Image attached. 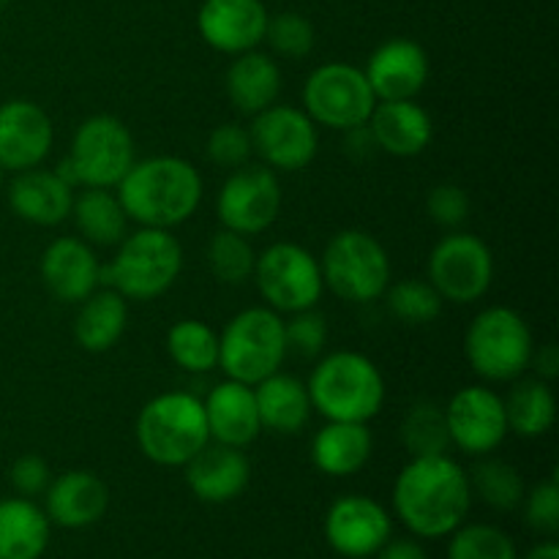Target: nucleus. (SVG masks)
<instances>
[{
    "mask_svg": "<svg viewBox=\"0 0 559 559\" xmlns=\"http://www.w3.org/2000/svg\"><path fill=\"white\" fill-rule=\"evenodd\" d=\"M374 107V91L364 69L353 63L336 60L317 66L304 85V112L325 129L347 131L364 126Z\"/></svg>",
    "mask_w": 559,
    "mask_h": 559,
    "instance_id": "9b49d317",
    "label": "nucleus"
},
{
    "mask_svg": "<svg viewBox=\"0 0 559 559\" xmlns=\"http://www.w3.org/2000/svg\"><path fill=\"white\" fill-rule=\"evenodd\" d=\"M284 342L287 355H298L304 360L320 358L328 344V322L317 309L295 311L284 320Z\"/></svg>",
    "mask_w": 559,
    "mask_h": 559,
    "instance_id": "ea45409f",
    "label": "nucleus"
},
{
    "mask_svg": "<svg viewBox=\"0 0 559 559\" xmlns=\"http://www.w3.org/2000/svg\"><path fill=\"white\" fill-rule=\"evenodd\" d=\"M533 331L519 311L508 306L484 309L464 333V355L480 380L513 382L530 369Z\"/></svg>",
    "mask_w": 559,
    "mask_h": 559,
    "instance_id": "6e6552de",
    "label": "nucleus"
},
{
    "mask_svg": "<svg viewBox=\"0 0 559 559\" xmlns=\"http://www.w3.org/2000/svg\"><path fill=\"white\" fill-rule=\"evenodd\" d=\"M216 213L224 229L262 235L276 224L282 213V183L265 164H246L233 169L216 197Z\"/></svg>",
    "mask_w": 559,
    "mask_h": 559,
    "instance_id": "ddd939ff",
    "label": "nucleus"
},
{
    "mask_svg": "<svg viewBox=\"0 0 559 559\" xmlns=\"http://www.w3.org/2000/svg\"><path fill=\"white\" fill-rule=\"evenodd\" d=\"M374 557L377 559H429L426 557L424 546H420L418 540H409V538L388 540V544L382 546Z\"/></svg>",
    "mask_w": 559,
    "mask_h": 559,
    "instance_id": "de8ad7c7",
    "label": "nucleus"
},
{
    "mask_svg": "<svg viewBox=\"0 0 559 559\" xmlns=\"http://www.w3.org/2000/svg\"><path fill=\"white\" fill-rule=\"evenodd\" d=\"M129 222L140 227L173 229L189 222L202 202V178L191 162L180 156H151L134 162L115 186Z\"/></svg>",
    "mask_w": 559,
    "mask_h": 559,
    "instance_id": "f03ea898",
    "label": "nucleus"
},
{
    "mask_svg": "<svg viewBox=\"0 0 559 559\" xmlns=\"http://www.w3.org/2000/svg\"><path fill=\"white\" fill-rule=\"evenodd\" d=\"M183 271V249L169 229L140 227L118 243L112 262L102 265V287L126 300L162 298Z\"/></svg>",
    "mask_w": 559,
    "mask_h": 559,
    "instance_id": "39448f33",
    "label": "nucleus"
},
{
    "mask_svg": "<svg viewBox=\"0 0 559 559\" xmlns=\"http://www.w3.org/2000/svg\"><path fill=\"white\" fill-rule=\"evenodd\" d=\"M44 513L63 530H85L102 522L109 508V489L91 469H69L49 480Z\"/></svg>",
    "mask_w": 559,
    "mask_h": 559,
    "instance_id": "4be33fe9",
    "label": "nucleus"
},
{
    "mask_svg": "<svg viewBox=\"0 0 559 559\" xmlns=\"http://www.w3.org/2000/svg\"><path fill=\"white\" fill-rule=\"evenodd\" d=\"M3 173H5V169L0 167V189H3Z\"/></svg>",
    "mask_w": 559,
    "mask_h": 559,
    "instance_id": "8fccbe9b",
    "label": "nucleus"
},
{
    "mask_svg": "<svg viewBox=\"0 0 559 559\" xmlns=\"http://www.w3.org/2000/svg\"><path fill=\"white\" fill-rule=\"evenodd\" d=\"M322 282L347 304H371L391 284V257L385 246L364 229H342L328 240L320 257Z\"/></svg>",
    "mask_w": 559,
    "mask_h": 559,
    "instance_id": "1a4fd4ad",
    "label": "nucleus"
},
{
    "mask_svg": "<svg viewBox=\"0 0 559 559\" xmlns=\"http://www.w3.org/2000/svg\"><path fill=\"white\" fill-rule=\"evenodd\" d=\"M448 559H519L511 535L495 524H467L448 535Z\"/></svg>",
    "mask_w": 559,
    "mask_h": 559,
    "instance_id": "4c0bfd02",
    "label": "nucleus"
},
{
    "mask_svg": "<svg viewBox=\"0 0 559 559\" xmlns=\"http://www.w3.org/2000/svg\"><path fill=\"white\" fill-rule=\"evenodd\" d=\"M426 213L437 227L453 233L469 218L467 191L456 183H437L426 197Z\"/></svg>",
    "mask_w": 559,
    "mask_h": 559,
    "instance_id": "37998d69",
    "label": "nucleus"
},
{
    "mask_svg": "<svg viewBox=\"0 0 559 559\" xmlns=\"http://www.w3.org/2000/svg\"><path fill=\"white\" fill-rule=\"evenodd\" d=\"M129 325V300L112 287L87 295L74 320V338L85 353H109Z\"/></svg>",
    "mask_w": 559,
    "mask_h": 559,
    "instance_id": "c756f323",
    "label": "nucleus"
},
{
    "mask_svg": "<svg viewBox=\"0 0 559 559\" xmlns=\"http://www.w3.org/2000/svg\"><path fill=\"white\" fill-rule=\"evenodd\" d=\"M267 16L262 0H202L197 31L216 52L240 55L260 47Z\"/></svg>",
    "mask_w": 559,
    "mask_h": 559,
    "instance_id": "a211bd4d",
    "label": "nucleus"
},
{
    "mask_svg": "<svg viewBox=\"0 0 559 559\" xmlns=\"http://www.w3.org/2000/svg\"><path fill=\"white\" fill-rule=\"evenodd\" d=\"M429 282L442 300L456 306L484 298L495 282L491 249L469 233H448L429 254Z\"/></svg>",
    "mask_w": 559,
    "mask_h": 559,
    "instance_id": "f8f14e48",
    "label": "nucleus"
},
{
    "mask_svg": "<svg viewBox=\"0 0 559 559\" xmlns=\"http://www.w3.org/2000/svg\"><path fill=\"white\" fill-rule=\"evenodd\" d=\"M136 445L158 467H186L211 442L205 407L194 393L169 391L151 399L134 424Z\"/></svg>",
    "mask_w": 559,
    "mask_h": 559,
    "instance_id": "20e7f679",
    "label": "nucleus"
},
{
    "mask_svg": "<svg viewBox=\"0 0 559 559\" xmlns=\"http://www.w3.org/2000/svg\"><path fill=\"white\" fill-rule=\"evenodd\" d=\"M207 158H211L216 167L222 169H238L246 167L254 156V145H251L249 129H243L240 123H222L211 131L205 145Z\"/></svg>",
    "mask_w": 559,
    "mask_h": 559,
    "instance_id": "a19ab883",
    "label": "nucleus"
},
{
    "mask_svg": "<svg viewBox=\"0 0 559 559\" xmlns=\"http://www.w3.org/2000/svg\"><path fill=\"white\" fill-rule=\"evenodd\" d=\"M262 41L271 47L273 55L284 60H304L309 58L317 44V31L309 16L298 11H278L267 16L265 38Z\"/></svg>",
    "mask_w": 559,
    "mask_h": 559,
    "instance_id": "58836bf2",
    "label": "nucleus"
},
{
    "mask_svg": "<svg viewBox=\"0 0 559 559\" xmlns=\"http://www.w3.org/2000/svg\"><path fill=\"white\" fill-rule=\"evenodd\" d=\"M530 369H535V374L540 380L551 382L559 374V349L555 344H544V347L533 349V360H530Z\"/></svg>",
    "mask_w": 559,
    "mask_h": 559,
    "instance_id": "49530a36",
    "label": "nucleus"
},
{
    "mask_svg": "<svg viewBox=\"0 0 559 559\" xmlns=\"http://www.w3.org/2000/svg\"><path fill=\"white\" fill-rule=\"evenodd\" d=\"M469 508V475L448 453L409 459L393 484V511L415 538H448L467 522Z\"/></svg>",
    "mask_w": 559,
    "mask_h": 559,
    "instance_id": "f257e3e1",
    "label": "nucleus"
},
{
    "mask_svg": "<svg viewBox=\"0 0 559 559\" xmlns=\"http://www.w3.org/2000/svg\"><path fill=\"white\" fill-rule=\"evenodd\" d=\"M186 486L207 506L238 500L251 480V462L243 448L207 442L194 459L186 462Z\"/></svg>",
    "mask_w": 559,
    "mask_h": 559,
    "instance_id": "412c9836",
    "label": "nucleus"
},
{
    "mask_svg": "<svg viewBox=\"0 0 559 559\" xmlns=\"http://www.w3.org/2000/svg\"><path fill=\"white\" fill-rule=\"evenodd\" d=\"M391 513L374 497L344 495L325 513V540L338 557H374L391 540Z\"/></svg>",
    "mask_w": 559,
    "mask_h": 559,
    "instance_id": "dca6fc26",
    "label": "nucleus"
},
{
    "mask_svg": "<svg viewBox=\"0 0 559 559\" xmlns=\"http://www.w3.org/2000/svg\"><path fill=\"white\" fill-rule=\"evenodd\" d=\"M251 278L257 282L267 309L278 311V314L317 309L322 293H325L320 260L309 249L289 243V240L267 246L262 254H257Z\"/></svg>",
    "mask_w": 559,
    "mask_h": 559,
    "instance_id": "9d476101",
    "label": "nucleus"
},
{
    "mask_svg": "<svg viewBox=\"0 0 559 559\" xmlns=\"http://www.w3.org/2000/svg\"><path fill=\"white\" fill-rule=\"evenodd\" d=\"M167 353L189 374H207L218 366V333L202 320H178L167 333Z\"/></svg>",
    "mask_w": 559,
    "mask_h": 559,
    "instance_id": "72a5a7b5",
    "label": "nucleus"
},
{
    "mask_svg": "<svg viewBox=\"0 0 559 559\" xmlns=\"http://www.w3.org/2000/svg\"><path fill=\"white\" fill-rule=\"evenodd\" d=\"M306 388L311 407L325 420L369 424L385 404V377L380 366L353 349L325 355L314 366Z\"/></svg>",
    "mask_w": 559,
    "mask_h": 559,
    "instance_id": "7ed1b4c3",
    "label": "nucleus"
},
{
    "mask_svg": "<svg viewBox=\"0 0 559 559\" xmlns=\"http://www.w3.org/2000/svg\"><path fill=\"white\" fill-rule=\"evenodd\" d=\"M467 475L473 495H478L495 511L511 513L522 506L527 486H524L522 473L513 464L502 462V459L478 456V464Z\"/></svg>",
    "mask_w": 559,
    "mask_h": 559,
    "instance_id": "f704fd0d",
    "label": "nucleus"
},
{
    "mask_svg": "<svg viewBox=\"0 0 559 559\" xmlns=\"http://www.w3.org/2000/svg\"><path fill=\"white\" fill-rule=\"evenodd\" d=\"M524 522L533 533L555 538L559 530V484L557 478H546L524 491Z\"/></svg>",
    "mask_w": 559,
    "mask_h": 559,
    "instance_id": "79ce46f5",
    "label": "nucleus"
},
{
    "mask_svg": "<svg viewBox=\"0 0 559 559\" xmlns=\"http://www.w3.org/2000/svg\"><path fill=\"white\" fill-rule=\"evenodd\" d=\"M9 480L16 489V495L33 500V497L47 491L49 480H52V469H49L47 459L44 456H38V453H25V456H20L11 464Z\"/></svg>",
    "mask_w": 559,
    "mask_h": 559,
    "instance_id": "c03bdc74",
    "label": "nucleus"
},
{
    "mask_svg": "<svg viewBox=\"0 0 559 559\" xmlns=\"http://www.w3.org/2000/svg\"><path fill=\"white\" fill-rule=\"evenodd\" d=\"M524 559H559V544L551 538L544 540V544H538L535 549H530Z\"/></svg>",
    "mask_w": 559,
    "mask_h": 559,
    "instance_id": "09e8293b",
    "label": "nucleus"
},
{
    "mask_svg": "<svg viewBox=\"0 0 559 559\" xmlns=\"http://www.w3.org/2000/svg\"><path fill=\"white\" fill-rule=\"evenodd\" d=\"M52 140V120L36 102L11 98L0 104V167L9 173L41 167Z\"/></svg>",
    "mask_w": 559,
    "mask_h": 559,
    "instance_id": "f3484780",
    "label": "nucleus"
},
{
    "mask_svg": "<svg viewBox=\"0 0 559 559\" xmlns=\"http://www.w3.org/2000/svg\"><path fill=\"white\" fill-rule=\"evenodd\" d=\"M205 407L207 431L213 442H224L233 448H249L262 435L260 413H257L254 388L243 382L224 380L211 388L202 402Z\"/></svg>",
    "mask_w": 559,
    "mask_h": 559,
    "instance_id": "b1692460",
    "label": "nucleus"
},
{
    "mask_svg": "<svg viewBox=\"0 0 559 559\" xmlns=\"http://www.w3.org/2000/svg\"><path fill=\"white\" fill-rule=\"evenodd\" d=\"M74 189L55 175V169L33 167L14 173L9 183V207L22 222L36 227H55L71 216Z\"/></svg>",
    "mask_w": 559,
    "mask_h": 559,
    "instance_id": "393cba45",
    "label": "nucleus"
},
{
    "mask_svg": "<svg viewBox=\"0 0 559 559\" xmlns=\"http://www.w3.org/2000/svg\"><path fill=\"white\" fill-rule=\"evenodd\" d=\"M451 445L467 456H489L508 437L506 404L486 385H467L451 396L445 407Z\"/></svg>",
    "mask_w": 559,
    "mask_h": 559,
    "instance_id": "2eb2a0df",
    "label": "nucleus"
},
{
    "mask_svg": "<svg viewBox=\"0 0 559 559\" xmlns=\"http://www.w3.org/2000/svg\"><path fill=\"white\" fill-rule=\"evenodd\" d=\"M251 145L273 173H300L320 151L317 123L298 107L273 104L251 120Z\"/></svg>",
    "mask_w": 559,
    "mask_h": 559,
    "instance_id": "4468645a",
    "label": "nucleus"
},
{
    "mask_svg": "<svg viewBox=\"0 0 559 559\" xmlns=\"http://www.w3.org/2000/svg\"><path fill=\"white\" fill-rule=\"evenodd\" d=\"M41 282L60 304H82L102 287V262L82 238H55L41 254Z\"/></svg>",
    "mask_w": 559,
    "mask_h": 559,
    "instance_id": "6ab92c4d",
    "label": "nucleus"
},
{
    "mask_svg": "<svg viewBox=\"0 0 559 559\" xmlns=\"http://www.w3.org/2000/svg\"><path fill=\"white\" fill-rule=\"evenodd\" d=\"M385 304L399 322L418 328L440 320L445 300L431 287L429 278H402L396 284H388Z\"/></svg>",
    "mask_w": 559,
    "mask_h": 559,
    "instance_id": "e433bc0d",
    "label": "nucleus"
},
{
    "mask_svg": "<svg viewBox=\"0 0 559 559\" xmlns=\"http://www.w3.org/2000/svg\"><path fill=\"white\" fill-rule=\"evenodd\" d=\"M71 218L80 229L82 240L91 246H118L129 229V216L112 189H82L74 194Z\"/></svg>",
    "mask_w": 559,
    "mask_h": 559,
    "instance_id": "2f4dec72",
    "label": "nucleus"
},
{
    "mask_svg": "<svg viewBox=\"0 0 559 559\" xmlns=\"http://www.w3.org/2000/svg\"><path fill=\"white\" fill-rule=\"evenodd\" d=\"M399 437H402V445L409 453V459L445 456L448 448H451L445 407H440L437 402H429V399L415 402L404 413L402 426H399Z\"/></svg>",
    "mask_w": 559,
    "mask_h": 559,
    "instance_id": "473e14b6",
    "label": "nucleus"
},
{
    "mask_svg": "<svg viewBox=\"0 0 559 559\" xmlns=\"http://www.w3.org/2000/svg\"><path fill=\"white\" fill-rule=\"evenodd\" d=\"M502 404H506L508 431L524 437V440H538V437L549 435L557 420L555 391H551V382L540 380V377L513 380V388L502 399Z\"/></svg>",
    "mask_w": 559,
    "mask_h": 559,
    "instance_id": "7c9ffc66",
    "label": "nucleus"
},
{
    "mask_svg": "<svg viewBox=\"0 0 559 559\" xmlns=\"http://www.w3.org/2000/svg\"><path fill=\"white\" fill-rule=\"evenodd\" d=\"M429 55L413 38H391L371 52L364 74L377 102L415 98L429 82Z\"/></svg>",
    "mask_w": 559,
    "mask_h": 559,
    "instance_id": "aec40b11",
    "label": "nucleus"
},
{
    "mask_svg": "<svg viewBox=\"0 0 559 559\" xmlns=\"http://www.w3.org/2000/svg\"><path fill=\"white\" fill-rule=\"evenodd\" d=\"M284 358V320L267 306L243 309L218 333V369L227 380L254 388L260 380L276 374Z\"/></svg>",
    "mask_w": 559,
    "mask_h": 559,
    "instance_id": "0eeeda50",
    "label": "nucleus"
},
{
    "mask_svg": "<svg viewBox=\"0 0 559 559\" xmlns=\"http://www.w3.org/2000/svg\"><path fill=\"white\" fill-rule=\"evenodd\" d=\"M366 126H369L371 136H374L377 151L396 158L420 156L431 145V136H435L431 115L415 98L377 102Z\"/></svg>",
    "mask_w": 559,
    "mask_h": 559,
    "instance_id": "5701e85b",
    "label": "nucleus"
},
{
    "mask_svg": "<svg viewBox=\"0 0 559 559\" xmlns=\"http://www.w3.org/2000/svg\"><path fill=\"white\" fill-rule=\"evenodd\" d=\"M52 522L27 497L0 500V559H41Z\"/></svg>",
    "mask_w": 559,
    "mask_h": 559,
    "instance_id": "c85d7f7f",
    "label": "nucleus"
},
{
    "mask_svg": "<svg viewBox=\"0 0 559 559\" xmlns=\"http://www.w3.org/2000/svg\"><path fill=\"white\" fill-rule=\"evenodd\" d=\"M136 162L134 136L115 115H93L74 131L71 151L55 175L71 189H115Z\"/></svg>",
    "mask_w": 559,
    "mask_h": 559,
    "instance_id": "423d86ee",
    "label": "nucleus"
},
{
    "mask_svg": "<svg viewBox=\"0 0 559 559\" xmlns=\"http://www.w3.org/2000/svg\"><path fill=\"white\" fill-rule=\"evenodd\" d=\"M227 96L240 112L260 115L262 109L273 107L282 93V69L273 60V55L249 49V52L235 55L229 63L227 76H224Z\"/></svg>",
    "mask_w": 559,
    "mask_h": 559,
    "instance_id": "cd10ccee",
    "label": "nucleus"
},
{
    "mask_svg": "<svg viewBox=\"0 0 559 559\" xmlns=\"http://www.w3.org/2000/svg\"><path fill=\"white\" fill-rule=\"evenodd\" d=\"M374 437L369 424L328 420L311 440V464L328 478H349L369 464Z\"/></svg>",
    "mask_w": 559,
    "mask_h": 559,
    "instance_id": "a878e982",
    "label": "nucleus"
},
{
    "mask_svg": "<svg viewBox=\"0 0 559 559\" xmlns=\"http://www.w3.org/2000/svg\"><path fill=\"white\" fill-rule=\"evenodd\" d=\"M344 136H347V153L353 158H358V162H366V158H371L377 153V142L366 123L355 126V129H347L344 131Z\"/></svg>",
    "mask_w": 559,
    "mask_h": 559,
    "instance_id": "a18cd8bd",
    "label": "nucleus"
},
{
    "mask_svg": "<svg viewBox=\"0 0 559 559\" xmlns=\"http://www.w3.org/2000/svg\"><path fill=\"white\" fill-rule=\"evenodd\" d=\"M207 267H211L213 276L222 284H240L249 282L254 276L257 265V251L251 246V240L246 235L233 233V229H218L211 240H207Z\"/></svg>",
    "mask_w": 559,
    "mask_h": 559,
    "instance_id": "c9c22d12",
    "label": "nucleus"
},
{
    "mask_svg": "<svg viewBox=\"0 0 559 559\" xmlns=\"http://www.w3.org/2000/svg\"><path fill=\"white\" fill-rule=\"evenodd\" d=\"M254 402L262 429L284 437L304 431L309 426L311 413H314L306 382H300L293 374H284L282 369L257 382Z\"/></svg>",
    "mask_w": 559,
    "mask_h": 559,
    "instance_id": "bb28decb",
    "label": "nucleus"
}]
</instances>
